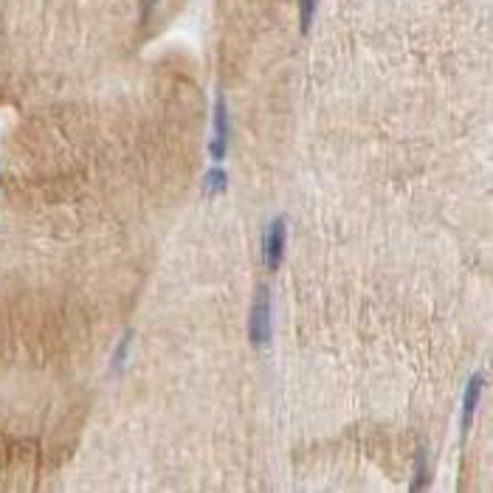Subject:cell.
<instances>
[{
  "label": "cell",
  "mask_w": 493,
  "mask_h": 493,
  "mask_svg": "<svg viewBox=\"0 0 493 493\" xmlns=\"http://www.w3.org/2000/svg\"><path fill=\"white\" fill-rule=\"evenodd\" d=\"M482 386H485V378L482 375H474L465 386V398H462V434L471 428V420L477 414V406H480V398H482Z\"/></svg>",
  "instance_id": "4"
},
{
  "label": "cell",
  "mask_w": 493,
  "mask_h": 493,
  "mask_svg": "<svg viewBox=\"0 0 493 493\" xmlns=\"http://www.w3.org/2000/svg\"><path fill=\"white\" fill-rule=\"evenodd\" d=\"M428 474H426V454L417 451V465H414V482H411V491H423Z\"/></svg>",
  "instance_id": "8"
},
{
  "label": "cell",
  "mask_w": 493,
  "mask_h": 493,
  "mask_svg": "<svg viewBox=\"0 0 493 493\" xmlns=\"http://www.w3.org/2000/svg\"><path fill=\"white\" fill-rule=\"evenodd\" d=\"M229 189V175L220 164H215L212 169H206L203 175V192L206 195H223Z\"/></svg>",
  "instance_id": "5"
},
{
  "label": "cell",
  "mask_w": 493,
  "mask_h": 493,
  "mask_svg": "<svg viewBox=\"0 0 493 493\" xmlns=\"http://www.w3.org/2000/svg\"><path fill=\"white\" fill-rule=\"evenodd\" d=\"M130 344H133V332L127 330V332L121 335L116 352H113V369H124V364H127V352H130Z\"/></svg>",
  "instance_id": "7"
},
{
  "label": "cell",
  "mask_w": 493,
  "mask_h": 493,
  "mask_svg": "<svg viewBox=\"0 0 493 493\" xmlns=\"http://www.w3.org/2000/svg\"><path fill=\"white\" fill-rule=\"evenodd\" d=\"M273 335V322H271V293L265 285L256 288V296H254V305H251V316H248V338L256 350L268 347Z\"/></svg>",
  "instance_id": "1"
},
{
  "label": "cell",
  "mask_w": 493,
  "mask_h": 493,
  "mask_svg": "<svg viewBox=\"0 0 493 493\" xmlns=\"http://www.w3.org/2000/svg\"><path fill=\"white\" fill-rule=\"evenodd\" d=\"M285 243H288L285 217H273V220L268 223V229H265V237H262V262H265V268H268L271 273L282 265Z\"/></svg>",
  "instance_id": "2"
},
{
  "label": "cell",
  "mask_w": 493,
  "mask_h": 493,
  "mask_svg": "<svg viewBox=\"0 0 493 493\" xmlns=\"http://www.w3.org/2000/svg\"><path fill=\"white\" fill-rule=\"evenodd\" d=\"M229 136H232V127H229V107H226V99L217 96L215 102V141L209 144V156L215 164H220L229 153Z\"/></svg>",
  "instance_id": "3"
},
{
  "label": "cell",
  "mask_w": 493,
  "mask_h": 493,
  "mask_svg": "<svg viewBox=\"0 0 493 493\" xmlns=\"http://www.w3.org/2000/svg\"><path fill=\"white\" fill-rule=\"evenodd\" d=\"M316 6H319V0H299V28H302V34L310 31V26H313V14H316Z\"/></svg>",
  "instance_id": "6"
}]
</instances>
